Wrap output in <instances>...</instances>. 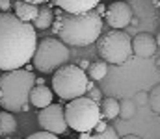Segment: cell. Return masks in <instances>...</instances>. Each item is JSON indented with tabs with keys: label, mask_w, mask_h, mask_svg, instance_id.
I'll return each instance as SVG.
<instances>
[{
	"label": "cell",
	"mask_w": 160,
	"mask_h": 139,
	"mask_svg": "<svg viewBox=\"0 0 160 139\" xmlns=\"http://www.w3.org/2000/svg\"><path fill=\"white\" fill-rule=\"evenodd\" d=\"M89 98H93V100H97V102H102V91L93 84V80H89V87H88V93H86Z\"/></svg>",
	"instance_id": "21"
},
{
	"label": "cell",
	"mask_w": 160,
	"mask_h": 139,
	"mask_svg": "<svg viewBox=\"0 0 160 139\" xmlns=\"http://www.w3.org/2000/svg\"><path fill=\"white\" fill-rule=\"evenodd\" d=\"M11 7H13V4H11L9 0H0V9H2V11H9Z\"/></svg>",
	"instance_id": "24"
},
{
	"label": "cell",
	"mask_w": 160,
	"mask_h": 139,
	"mask_svg": "<svg viewBox=\"0 0 160 139\" xmlns=\"http://www.w3.org/2000/svg\"><path fill=\"white\" fill-rule=\"evenodd\" d=\"M157 65H158V69H160V58H158V59H157Z\"/></svg>",
	"instance_id": "33"
},
{
	"label": "cell",
	"mask_w": 160,
	"mask_h": 139,
	"mask_svg": "<svg viewBox=\"0 0 160 139\" xmlns=\"http://www.w3.org/2000/svg\"><path fill=\"white\" fill-rule=\"evenodd\" d=\"M155 2V6H158V9H160V0H153Z\"/></svg>",
	"instance_id": "31"
},
{
	"label": "cell",
	"mask_w": 160,
	"mask_h": 139,
	"mask_svg": "<svg viewBox=\"0 0 160 139\" xmlns=\"http://www.w3.org/2000/svg\"><path fill=\"white\" fill-rule=\"evenodd\" d=\"M149 108H151L153 113L160 115V84L155 86L149 93Z\"/></svg>",
	"instance_id": "19"
},
{
	"label": "cell",
	"mask_w": 160,
	"mask_h": 139,
	"mask_svg": "<svg viewBox=\"0 0 160 139\" xmlns=\"http://www.w3.org/2000/svg\"><path fill=\"white\" fill-rule=\"evenodd\" d=\"M93 137H95V139H118V132H116V128H114L112 124H108L104 130L97 132Z\"/></svg>",
	"instance_id": "20"
},
{
	"label": "cell",
	"mask_w": 160,
	"mask_h": 139,
	"mask_svg": "<svg viewBox=\"0 0 160 139\" xmlns=\"http://www.w3.org/2000/svg\"><path fill=\"white\" fill-rule=\"evenodd\" d=\"M106 121H108V119H106ZM106 121H102V119H101V121L97 123V126H95V134H97V132H101V130H104V128L108 126V123H106Z\"/></svg>",
	"instance_id": "25"
},
{
	"label": "cell",
	"mask_w": 160,
	"mask_h": 139,
	"mask_svg": "<svg viewBox=\"0 0 160 139\" xmlns=\"http://www.w3.org/2000/svg\"><path fill=\"white\" fill-rule=\"evenodd\" d=\"M38 84L36 76L28 69L4 71L0 78V104L9 111H28L30 109V93Z\"/></svg>",
	"instance_id": "3"
},
{
	"label": "cell",
	"mask_w": 160,
	"mask_h": 139,
	"mask_svg": "<svg viewBox=\"0 0 160 139\" xmlns=\"http://www.w3.org/2000/svg\"><path fill=\"white\" fill-rule=\"evenodd\" d=\"M54 34L65 41L69 46H86L99 39L102 32V15L97 9L82 11V13H69L60 7L56 13Z\"/></svg>",
	"instance_id": "2"
},
{
	"label": "cell",
	"mask_w": 160,
	"mask_h": 139,
	"mask_svg": "<svg viewBox=\"0 0 160 139\" xmlns=\"http://www.w3.org/2000/svg\"><path fill=\"white\" fill-rule=\"evenodd\" d=\"M54 4L69 13H82V11L95 9L101 4V0H54Z\"/></svg>",
	"instance_id": "11"
},
{
	"label": "cell",
	"mask_w": 160,
	"mask_h": 139,
	"mask_svg": "<svg viewBox=\"0 0 160 139\" xmlns=\"http://www.w3.org/2000/svg\"><path fill=\"white\" fill-rule=\"evenodd\" d=\"M39 4H32V2H26V0H15L13 2V13L26 21V22H34L36 17L39 15Z\"/></svg>",
	"instance_id": "13"
},
{
	"label": "cell",
	"mask_w": 160,
	"mask_h": 139,
	"mask_svg": "<svg viewBox=\"0 0 160 139\" xmlns=\"http://www.w3.org/2000/svg\"><path fill=\"white\" fill-rule=\"evenodd\" d=\"M125 139H140L138 136H132V134H128V136H125Z\"/></svg>",
	"instance_id": "30"
},
{
	"label": "cell",
	"mask_w": 160,
	"mask_h": 139,
	"mask_svg": "<svg viewBox=\"0 0 160 139\" xmlns=\"http://www.w3.org/2000/svg\"><path fill=\"white\" fill-rule=\"evenodd\" d=\"M157 39L151 34H138L132 39V48L138 58H151L157 52Z\"/></svg>",
	"instance_id": "10"
},
{
	"label": "cell",
	"mask_w": 160,
	"mask_h": 139,
	"mask_svg": "<svg viewBox=\"0 0 160 139\" xmlns=\"http://www.w3.org/2000/svg\"><path fill=\"white\" fill-rule=\"evenodd\" d=\"M95 9H97V11H99V13H101V15H106V9H108V7H104V6H102V4H99V6H97V7H95Z\"/></svg>",
	"instance_id": "26"
},
{
	"label": "cell",
	"mask_w": 160,
	"mask_h": 139,
	"mask_svg": "<svg viewBox=\"0 0 160 139\" xmlns=\"http://www.w3.org/2000/svg\"><path fill=\"white\" fill-rule=\"evenodd\" d=\"M119 102H121L119 117L121 119H125V121L132 119V117L136 115V108H138V104H136L134 100H130V98H123V100H119Z\"/></svg>",
	"instance_id": "18"
},
{
	"label": "cell",
	"mask_w": 160,
	"mask_h": 139,
	"mask_svg": "<svg viewBox=\"0 0 160 139\" xmlns=\"http://www.w3.org/2000/svg\"><path fill=\"white\" fill-rule=\"evenodd\" d=\"M26 2H32V4H45L47 0H26Z\"/></svg>",
	"instance_id": "29"
},
{
	"label": "cell",
	"mask_w": 160,
	"mask_h": 139,
	"mask_svg": "<svg viewBox=\"0 0 160 139\" xmlns=\"http://www.w3.org/2000/svg\"><path fill=\"white\" fill-rule=\"evenodd\" d=\"M91 137V132H80V139H89Z\"/></svg>",
	"instance_id": "28"
},
{
	"label": "cell",
	"mask_w": 160,
	"mask_h": 139,
	"mask_svg": "<svg viewBox=\"0 0 160 139\" xmlns=\"http://www.w3.org/2000/svg\"><path fill=\"white\" fill-rule=\"evenodd\" d=\"M52 89L50 87H47L45 84H36L34 86V89L30 93V102H32V106L34 108H47V106H50L52 104Z\"/></svg>",
	"instance_id": "12"
},
{
	"label": "cell",
	"mask_w": 160,
	"mask_h": 139,
	"mask_svg": "<svg viewBox=\"0 0 160 139\" xmlns=\"http://www.w3.org/2000/svg\"><path fill=\"white\" fill-rule=\"evenodd\" d=\"M36 26L19 19L15 13L2 11L0 15V69H21L34 59L38 50Z\"/></svg>",
	"instance_id": "1"
},
{
	"label": "cell",
	"mask_w": 160,
	"mask_h": 139,
	"mask_svg": "<svg viewBox=\"0 0 160 139\" xmlns=\"http://www.w3.org/2000/svg\"><path fill=\"white\" fill-rule=\"evenodd\" d=\"M157 43H158V46H160V34L157 35Z\"/></svg>",
	"instance_id": "32"
},
{
	"label": "cell",
	"mask_w": 160,
	"mask_h": 139,
	"mask_svg": "<svg viewBox=\"0 0 160 139\" xmlns=\"http://www.w3.org/2000/svg\"><path fill=\"white\" fill-rule=\"evenodd\" d=\"M104 21L110 24V28H125L130 24L132 21V9L127 2H121V0H112V4L108 6L106 9V15H104Z\"/></svg>",
	"instance_id": "9"
},
{
	"label": "cell",
	"mask_w": 160,
	"mask_h": 139,
	"mask_svg": "<svg viewBox=\"0 0 160 139\" xmlns=\"http://www.w3.org/2000/svg\"><path fill=\"white\" fill-rule=\"evenodd\" d=\"M38 121H39V126L45 130H50L58 136L65 134L67 132V117H65V108L60 106V104H50L47 108H41L39 113H38Z\"/></svg>",
	"instance_id": "8"
},
{
	"label": "cell",
	"mask_w": 160,
	"mask_h": 139,
	"mask_svg": "<svg viewBox=\"0 0 160 139\" xmlns=\"http://www.w3.org/2000/svg\"><path fill=\"white\" fill-rule=\"evenodd\" d=\"M97 50H99V56L112 63V65H123L128 61V58L134 54V48H132V39L121 32L118 28H112L106 35H102L97 43Z\"/></svg>",
	"instance_id": "7"
},
{
	"label": "cell",
	"mask_w": 160,
	"mask_h": 139,
	"mask_svg": "<svg viewBox=\"0 0 160 139\" xmlns=\"http://www.w3.org/2000/svg\"><path fill=\"white\" fill-rule=\"evenodd\" d=\"M101 109H102V117L112 121L116 117H119V109H121V102L114 96H108V98H102L101 102Z\"/></svg>",
	"instance_id": "16"
},
{
	"label": "cell",
	"mask_w": 160,
	"mask_h": 139,
	"mask_svg": "<svg viewBox=\"0 0 160 139\" xmlns=\"http://www.w3.org/2000/svg\"><path fill=\"white\" fill-rule=\"evenodd\" d=\"M56 136H58V134H54V132H50V130L41 128L39 132H36V134L28 136V139H56Z\"/></svg>",
	"instance_id": "22"
},
{
	"label": "cell",
	"mask_w": 160,
	"mask_h": 139,
	"mask_svg": "<svg viewBox=\"0 0 160 139\" xmlns=\"http://www.w3.org/2000/svg\"><path fill=\"white\" fill-rule=\"evenodd\" d=\"M54 19H56V13L48 7V6H41L39 7V15L36 17L34 21V26L38 30H47L54 24Z\"/></svg>",
	"instance_id": "15"
},
{
	"label": "cell",
	"mask_w": 160,
	"mask_h": 139,
	"mask_svg": "<svg viewBox=\"0 0 160 139\" xmlns=\"http://www.w3.org/2000/svg\"><path fill=\"white\" fill-rule=\"evenodd\" d=\"M108 61H95V63H91L89 67H88V76H89V80H93V82H99V80H102L106 74H108V65H106Z\"/></svg>",
	"instance_id": "17"
},
{
	"label": "cell",
	"mask_w": 160,
	"mask_h": 139,
	"mask_svg": "<svg viewBox=\"0 0 160 139\" xmlns=\"http://www.w3.org/2000/svg\"><path fill=\"white\" fill-rule=\"evenodd\" d=\"M134 102L138 104V106H145V104H149V93L145 91H140L134 95Z\"/></svg>",
	"instance_id": "23"
},
{
	"label": "cell",
	"mask_w": 160,
	"mask_h": 139,
	"mask_svg": "<svg viewBox=\"0 0 160 139\" xmlns=\"http://www.w3.org/2000/svg\"><path fill=\"white\" fill-rule=\"evenodd\" d=\"M65 117L69 123V128L75 132H91L95 130L97 123L102 119V109L97 100L89 98L88 95L67 100L65 106Z\"/></svg>",
	"instance_id": "4"
},
{
	"label": "cell",
	"mask_w": 160,
	"mask_h": 139,
	"mask_svg": "<svg viewBox=\"0 0 160 139\" xmlns=\"http://www.w3.org/2000/svg\"><path fill=\"white\" fill-rule=\"evenodd\" d=\"M78 65H80V67H82V69H88V67H89L91 63H89L88 59H80V61H78Z\"/></svg>",
	"instance_id": "27"
},
{
	"label": "cell",
	"mask_w": 160,
	"mask_h": 139,
	"mask_svg": "<svg viewBox=\"0 0 160 139\" xmlns=\"http://www.w3.org/2000/svg\"><path fill=\"white\" fill-rule=\"evenodd\" d=\"M15 132H17V119L9 109H4L0 113V136L8 137V136H13Z\"/></svg>",
	"instance_id": "14"
},
{
	"label": "cell",
	"mask_w": 160,
	"mask_h": 139,
	"mask_svg": "<svg viewBox=\"0 0 160 139\" xmlns=\"http://www.w3.org/2000/svg\"><path fill=\"white\" fill-rule=\"evenodd\" d=\"M69 61V50H67V43L62 39H54V37H45L41 39L38 50L34 54V67L43 72H56L60 67H63Z\"/></svg>",
	"instance_id": "6"
},
{
	"label": "cell",
	"mask_w": 160,
	"mask_h": 139,
	"mask_svg": "<svg viewBox=\"0 0 160 139\" xmlns=\"http://www.w3.org/2000/svg\"><path fill=\"white\" fill-rule=\"evenodd\" d=\"M89 87V76L80 65H63L52 76V89L63 100L84 96Z\"/></svg>",
	"instance_id": "5"
}]
</instances>
